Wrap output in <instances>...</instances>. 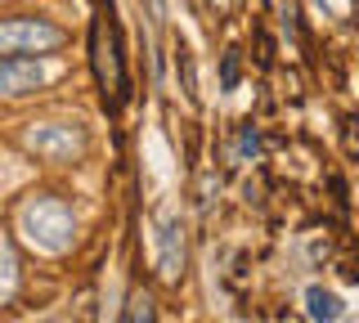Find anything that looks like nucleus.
<instances>
[{"label":"nucleus","instance_id":"6e6552de","mask_svg":"<svg viewBox=\"0 0 359 323\" xmlns=\"http://www.w3.org/2000/svg\"><path fill=\"white\" fill-rule=\"evenodd\" d=\"M121 323H157V310H153V296L135 292L126 301V315H121Z\"/></svg>","mask_w":359,"mask_h":323},{"label":"nucleus","instance_id":"7ed1b4c3","mask_svg":"<svg viewBox=\"0 0 359 323\" xmlns=\"http://www.w3.org/2000/svg\"><path fill=\"white\" fill-rule=\"evenodd\" d=\"M32 153H41L45 162H72L86 153V135L76 126H59V121H45V126H32L27 135H22Z\"/></svg>","mask_w":359,"mask_h":323},{"label":"nucleus","instance_id":"9d476101","mask_svg":"<svg viewBox=\"0 0 359 323\" xmlns=\"http://www.w3.org/2000/svg\"><path fill=\"white\" fill-rule=\"evenodd\" d=\"M220 81H224V85H233V81H238V54H233V50L224 54V68H220Z\"/></svg>","mask_w":359,"mask_h":323},{"label":"nucleus","instance_id":"423d86ee","mask_svg":"<svg viewBox=\"0 0 359 323\" xmlns=\"http://www.w3.org/2000/svg\"><path fill=\"white\" fill-rule=\"evenodd\" d=\"M180 256H184V242H180V225L171 216L162 220V274H175Z\"/></svg>","mask_w":359,"mask_h":323},{"label":"nucleus","instance_id":"f257e3e1","mask_svg":"<svg viewBox=\"0 0 359 323\" xmlns=\"http://www.w3.org/2000/svg\"><path fill=\"white\" fill-rule=\"evenodd\" d=\"M18 229L27 233L32 247H41V252H50V256H63L76 242V216H72V207H67L63 198H50V193L32 198V202L22 207Z\"/></svg>","mask_w":359,"mask_h":323},{"label":"nucleus","instance_id":"0eeeda50","mask_svg":"<svg viewBox=\"0 0 359 323\" xmlns=\"http://www.w3.org/2000/svg\"><path fill=\"white\" fill-rule=\"evenodd\" d=\"M306 305H310V315L319 319V323H337V319H341V301H337L332 292H323V287H310Z\"/></svg>","mask_w":359,"mask_h":323},{"label":"nucleus","instance_id":"f03ea898","mask_svg":"<svg viewBox=\"0 0 359 323\" xmlns=\"http://www.w3.org/2000/svg\"><path fill=\"white\" fill-rule=\"evenodd\" d=\"M63 46V32L45 18H0V54H41Z\"/></svg>","mask_w":359,"mask_h":323},{"label":"nucleus","instance_id":"39448f33","mask_svg":"<svg viewBox=\"0 0 359 323\" xmlns=\"http://www.w3.org/2000/svg\"><path fill=\"white\" fill-rule=\"evenodd\" d=\"M14 292H18V256L9 247V238L0 233V305H5Z\"/></svg>","mask_w":359,"mask_h":323},{"label":"nucleus","instance_id":"1a4fd4ad","mask_svg":"<svg viewBox=\"0 0 359 323\" xmlns=\"http://www.w3.org/2000/svg\"><path fill=\"white\" fill-rule=\"evenodd\" d=\"M175 63H180V72H184V95L194 99V95H198V90H194V59H189V50H184V46H180V54H175Z\"/></svg>","mask_w":359,"mask_h":323},{"label":"nucleus","instance_id":"20e7f679","mask_svg":"<svg viewBox=\"0 0 359 323\" xmlns=\"http://www.w3.org/2000/svg\"><path fill=\"white\" fill-rule=\"evenodd\" d=\"M54 76L50 63L41 59H0V99H14V95H32L36 85H45Z\"/></svg>","mask_w":359,"mask_h":323}]
</instances>
